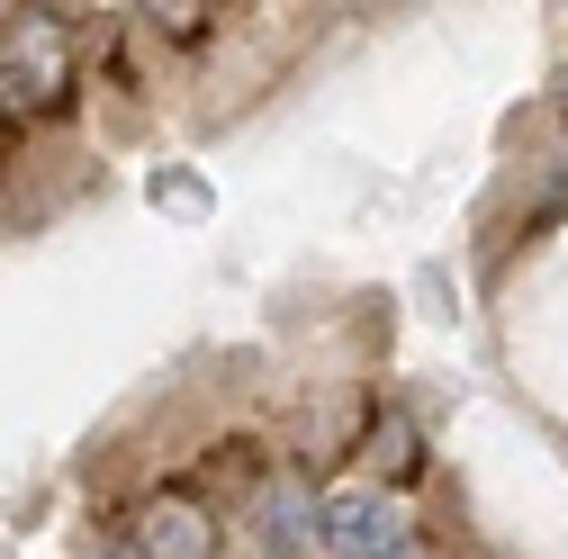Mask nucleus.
<instances>
[{"mask_svg": "<svg viewBox=\"0 0 568 559\" xmlns=\"http://www.w3.org/2000/svg\"><path fill=\"white\" fill-rule=\"evenodd\" d=\"M73 91V28L63 10H28L0 45V118H37Z\"/></svg>", "mask_w": 568, "mask_h": 559, "instance_id": "1", "label": "nucleus"}, {"mask_svg": "<svg viewBox=\"0 0 568 559\" xmlns=\"http://www.w3.org/2000/svg\"><path fill=\"white\" fill-rule=\"evenodd\" d=\"M325 541L343 559H406V515L388 497H334L325 506Z\"/></svg>", "mask_w": 568, "mask_h": 559, "instance_id": "2", "label": "nucleus"}, {"mask_svg": "<svg viewBox=\"0 0 568 559\" xmlns=\"http://www.w3.org/2000/svg\"><path fill=\"white\" fill-rule=\"evenodd\" d=\"M135 550L145 559H217V524H207L199 497H154L135 515Z\"/></svg>", "mask_w": 568, "mask_h": 559, "instance_id": "3", "label": "nucleus"}, {"mask_svg": "<svg viewBox=\"0 0 568 559\" xmlns=\"http://www.w3.org/2000/svg\"><path fill=\"white\" fill-rule=\"evenodd\" d=\"M253 524H262V541L280 559H298L307 541H325V506L307 497V478H271L262 497H253Z\"/></svg>", "mask_w": 568, "mask_h": 559, "instance_id": "4", "label": "nucleus"}, {"mask_svg": "<svg viewBox=\"0 0 568 559\" xmlns=\"http://www.w3.org/2000/svg\"><path fill=\"white\" fill-rule=\"evenodd\" d=\"M371 460H379L388 478L415 469V425H406V415H379V425H371Z\"/></svg>", "mask_w": 568, "mask_h": 559, "instance_id": "5", "label": "nucleus"}, {"mask_svg": "<svg viewBox=\"0 0 568 559\" xmlns=\"http://www.w3.org/2000/svg\"><path fill=\"white\" fill-rule=\"evenodd\" d=\"M550 207H568V172H559V181H550Z\"/></svg>", "mask_w": 568, "mask_h": 559, "instance_id": "6", "label": "nucleus"}, {"mask_svg": "<svg viewBox=\"0 0 568 559\" xmlns=\"http://www.w3.org/2000/svg\"><path fill=\"white\" fill-rule=\"evenodd\" d=\"M559 100H568V82H559Z\"/></svg>", "mask_w": 568, "mask_h": 559, "instance_id": "7", "label": "nucleus"}]
</instances>
